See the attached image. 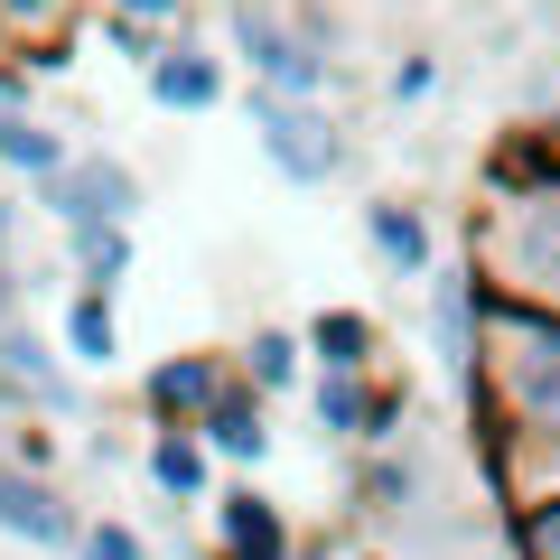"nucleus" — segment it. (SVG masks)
I'll use <instances>...</instances> for the list:
<instances>
[{
	"label": "nucleus",
	"mask_w": 560,
	"mask_h": 560,
	"mask_svg": "<svg viewBox=\"0 0 560 560\" xmlns=\"http://www.w3.org/2000/svg\"><path fill=\"white\" fill-rule=\"evenodd\" d=\"M467 411H477L486 477L504 486V504L523 486H551L560 467V308L551 300L486 290V355L467 383Z\"/></svg>",
	"instance_id": "nucleus-1"
},
{
	"label": "nucleus",
	"mask_w": 560,
	"mask_h": 560,
	"mask_svg": "<svg viewBox=\"0 0 560 560\" xmlns=\"http://www.w3.org/2000/svg\"><path fill=\"white\" fill-rule=\"evenodd\" d=\"M467 261L486 290L560 308V121L504 131L486 150V197L467 206Z\"/></svg>",
	"instance_id": "nucleus-2"
},
{
	"label": "nucleus",
	"mask_w": 560,
	"mask_h": 560,
	"mask_svg": "<svg viewBox=\"0 0 560 560\" xmlns=\"http://www.w3.org/2000/svg\"><path fill=\"white\" fill-rule=\"evenodd\" d=\"M234 57L253 66L261 94H290V103H318L337 84V57H327V28L318 20H280L271 0H234Z\"/></svg>",
	"instance_id": "nucleus-3"
},
{
	"label": "nucleus",
	"mask_w": 560,
	"mask_h": 560,
	"mask_svg": "<svg viewBox=\"0 0 560 560\" xmlns=\"http://www.w3.org/2000/svg\"><path fill=\"white\" fill-rule=\"evenodd\" d=\"M243 113H253V140H261V160L280 168L290 187H327L346 178V121L327 113V103H290V94H243Z\"/></svg>",
	"instance_id": "nucleus-4"
},
{
	"label": "nucleus",
	"mask_w": 560,
	"mask_h": 560,
	"mask_svg": "<svg viewBox=\"0 0 560 560\" xmlns=\"http://www.w3.org/2000/svg\"><path fill=\"white\" fill-rule=\"evenodd\" d=\"M308 411H318L327 440H355V448H393L401 420H411V393L383 374H318L308 383Z\"/></svg>",
	"instance_id": "nucleus-5"
},
{
	"label": "nucleus",
	"mask_w": 560,
	"mask_h": 560,
	"mask_svg": "<svg viewBox=\"0 0 560 560\" xmlns=\"http://www.w3.org/2000/svg\"><path fill=\"white\" fill-rule=\"evenodd\" d=\"M430 355H440L458 383H477V355H486V280H477V261H467V253L430 271Z\"/></svg>",
	"instance_id": "nucleus-6"
},
{
	"label": "nucleus",
	"mask_w": 560,
	"mask_h": 560,
	"mask_svg": "<svg viewBox=\"0 0 560 560\" xmlns=\"http://www.w3.org/2000/svg\"><path fill=\"white\" fill-rule=\"evenodd\" d=\"M0 533L28 541V551H75V541H84V514L66 504V486L47 477V467L0 458Z\"/></svg>",
	"instance_id": "nucleus-7"
},
{
	"label": "nucleus",
	"mask_w": 560,
	"mask_h": 560,
	"mask_svg": "<svg viewBox=\"0 0 560 560\" xmlns=\"http://www.w3.org/2000/svg\"><path fill=\"white\" fill-rule=\"evenodd\" d=\"M38 206L57 224H131L140 215V178L121 160H103V150H75V160L38 187Z\"/></svg>",
	"instance_id": "nucleus-8"
},
{
	"label": "nucleus",
	"mask_w": 560,
	"mask_h": 560,
	"mask_svg": "<svg viewBox=\"0 0 560 560\" xmlns=\"http://www.w3.org/2000/svg\"><path fill=\"white\" fill-rule=\"evenodd\" d=\"M224 383H234L224 355H160L150 374H140V411H150V430H197V420L215 411Z\"/></svg>",
	"instance_id": "nucleus-9"
},
{
	"label": "nucleus",
	"mask_w": 560,
	"mask_h": 560,
	"mask_svg": "<svg viewBox=\"0 0 560 560\" xmlns=\"http://www.w3.org/2000/svg\"><path fill=\"white\" fill-rule=\"evenodd\" d=\"M0 393L28 401V411H57V420H75V411H84L75 374H66V364L38 346V327H20V318H0Z\"/></svg>",
	"instance_id": "nucleus-10"
},
{
	"label": "nucleus",
	"mask_w": 560,
	"mask_h": 560,
	"mask_svg": "<svg viewBox=\"0 0 560 560\" xmlns=\"http://www.w3.org/2000/svg\"><path fill=\"white\" fill-rule=\"evenodd\" d=\"M215 560H300L290 514H280L261 486H224L215 495Z\"/></svg>",
	"instance_id": "nucleus-11"
},
{
	"label": "nucleus",
	"mask_w": 560,
	"mask_h": 560,
	"mask_svg": "<svg viewBox=\"0 0 560 560\" xmlns=\"http://www.w3.org/2000/svg\"><path fill=\"white\" fill-rule=\"evenodd\" d=\"M364 243H374V261L393 280H430L440 271V224L420 215L411 197H374L364 206Z\"/></svg>",
	"instance_id": "nucleus-12"
},
{
	"label": "nucleus",
	"mask_w": 560,
	"mask_h": 560,
	"mask_svg": "<svg viewBox=\"0 0 560 560\" xmlns=\"http://www.w3.org/2000/svg\"><path fill=\"white\" fill-rule=\"evenodd\" d=\"M197 440L215 448V458H234V467H261V458H271V401L234 374V383L215 393V411L197 420Z\"/></svg>",
	"instance_id": "nucleus-13"
},
{
	"label": "nucleus",
	"mask_w": 560,
	"mask_h": 560,
	"mask_svg": "<svg viewBox=\"0 0 560 560\" xmlns=\"http://www.w3.org/2000/svg\"><path fill=\"white\" fill-rule=\"evenodd\" d=\"M150 486H160L168 504H215V448L197 440V430H150Z\"/></svg>",
	"instance_id": "nucleus-14"
},
{
	"label": "nucleus",
	"mask_w": 560,
	"mask_h": 560,
	"mask_svg": "<svg viewBox=\"0 0 560 560\" xmlns=\"http://www.w3.org/2000/svg\"><path fill=\"white\" fill-rule=\"evenodd\" d=\"M300 337H308V364H318V374H374L383 364V327L364 318V308H318Z\"/></svg>",
	"instance_id": "nucleus-15"
},
{
	"label": "nucleus",
	"mask_w": 560,
	"mask_h": 560,
	"mask_svg": "<svg viewBox=\"0 0 560 560\" xmlns=\"http://www.w3.org/2000/svg\"><path fill=\"white\" fill-rule=\"evenodd\" d=\"M75 10H84V0H0V38L28 47L38 75H57V66H66V38H75Z\"/></svg>",
	"instance_id": "nucleus-16"
},
{
	"label": "nucleus",
	"mask_w": 560,
	"mask_h": 560,
	"mask_svg": "<svg viewBox=\"0 0 560 560\" xmlns=\"http://www.w3.org/2000/svg\"><path fill=\"white\" fill-rule=\"evenodd\" d=\"M150 103H168V113H215V103H224V57L178 38L160 66H150Z\"/></svg>",
	"instance_id": "nucleus-17"
},
{
	"label": "nucleus",
	"mask_w": 560,
	"mask_h": 560,
	"mask_svg": "<svg viewBox=\"0 0 560 560\" xmlns=\"http://www.w3.org/2000/svg\"><path fill=\"white\" fill-rule=\"evenodd\" d=\"M234 374L253 383L261 401L290 393V383L308 374V337H290V327H253V337H243V355H234Z\"/></svg>",
	"instance_id": "nucleus-18"
},
{
	"label": "nucleus",
	"mask_w": 560,
	"mask_h": 560,
	"mask_svg": "<svg viewBox=\"0 0 560 560\" xmlns=\"http://www.w3.org/2000/svg\"><path fill=\"white\" fill-rule=\"evenodd\" d=\"M66 355H75L84 374H113L121 364V318H113L103 290H75V300H66Z\"/></svg>",
	"instance_id": "nucleus-19"
},
{
	"label": "nucleus",
	"mask_w": 560,
	"mask_h": 560,
	"mask_svg": "<svg viewBox=\"0 0 560 560\" xmlns=\"http://www.w3.org/2000/svg\"><path fill=\"white\" fill-rule=\"evenodd\" d=\"M355 504H364V514H383V523L420 514V458H401V448H374V458H364V477H355Z\"/></svg>",
	"instance_id": "nucleus-20"
},
{
	"label": "nucleus",
	"mask_w": 560,
	"mask_h": 560,
	"mask_svg": "<svg viewBox=\"0 0 560 560\" xmlns=\"http://www.w3.org/2000/svg\"><path fill=\"white\" fill-rule=\"evenodd\" d=\"M66 253H75V280L113 300L121 271H131V224H66Z\"/></svg>",
	"instance_id": "nucleus-21"
},
{
	"label": "nucleus",
	"mask_w": 560,
	"mask_h": 560,
	"mask_svg": "<svg viewBox=\"0 0 560 560\" xmlns=\"http://www.w3.org/2000/svg\"><path fill=\"white\" fill-rule=\"evenodd\" d=\"M504 541H514V560H560V486H523L504 514Z\"/></svg>",
	"instance_id": "nucleus-22"
},
{
	"label": "nucleus",
	"mask_w": 560,
	"mask_h": 560,
	"mask_svg": "<svg viewBox=\"0 0 560 560\" xmlns=\"http://www.w3.org/2000/svg\"><path fill=\"white\" fill-rule=\"evenodd\" d=\"M66 160H75V150H66V140L47 131L38 113H28V121H10V131H0V168H10V178H28V187H47V178H57V168H66Z\"/></svg>",
	"instance_id": "nucleus-23"
},
{
	"label": "nucleus",
	"mask_w": 560,
	"mask_h": 560,
	"mask_svg": "<svg viewBox=\"0 0 560 560\" xmlns=\"http://www.w3.org/2000/svg\"><path fill=\"white\" fill-rule=\"evenodd\" d=\"M75 560H150V541H140V533H131L121 514H103V523H84Z\"/></svg>",
	"instance_id": "nucleus-24"
},
{
	"label": "nucleus",
	"mask_w": 560,
	"mask_h": 560,
	"mask_svg": "<svg viewBox=\"0 0 560 560\" xmlns=\"http://www.w3.org/2000/svg\"><path fill=\"white\" fill-rule=\"evenodd\" d=\"M383 94H393V103H430V94H440V57H430V47H411V57H393V75H383Z\"/></svg>",
	"instance_id": "nucleus-25"
},
{
	"label": "nucleus",
	"mask_w": 560,
	"mask_h": 560,
	"mask_svg": "<svg viewBox=\"0 0 560 560\" xmlns=\"http://www.w3.org/2000/svg\"><path fill=\"white\" fill-rule=\"evenodd\" d=\"M113 20H140V28H178L187 0H113Z\"/></svg>",
	"instance_id": "nucleus-26"
},
{
	"label": "nucleus",
	"mask_w": 560,
	"mask_h": 560,
	"mask_svg": "<svg viewBox=\"0 0 560 560\" xmlns=\"http://www.w3.org/2000/svg\"><path fill=\"white\" fill-rule=\"evenodd\" d=\"M10 121H28V66L0 57V131H10Z\"/></svg>",
	"instance_id": "nucleus-27"
}]
</instances>
